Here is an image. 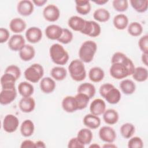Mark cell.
I'll return each instance as SVG.
<instances>
[{
    "mask_svg": "<svg viewBox=\"0 0 148 148\" xmlns=\"http://www.w3.org/2000/svg\"><path fill=\"white\" fill-rule=\"evenodd\" d=\"M99 92L101 96L109 103L116 104L121 99L120 91L111 83L102 84L99 87Z\"/></svg>",
    "mask_w": 148,
    "mask_h": 148,
    "instance_id": "7a4b0ae2",
    "label": "cell"
},
{
    "mask_svg": "<svg viewBox=\"0 0 148 148\" xmlns=\"http://www.w3.org/2000/svg\"><path fill=\"white\" fill-rule=\"evenodd\" d=\"M95 86L90 83H83L80 84L77 88V92L84 94L90 99L95 95Z\"/></svg>",
    "mask_w": 148,
    "mask_h": 148,
    "instance_id": "1f68e13d",
    "label": "cell"
},
{
    "mask_svg": "<svg viewBox=\"0 0 148 148\" xmlns=\"http://www.w3.org/2000/svg\"><path fill=\"white\" fill-rule=\"evenodd\" d=\"M84 146L77 137L71 138L68 143V147L69 148H83Z\"/></svg>",
    "mask_w": 148,
    "mask_h": 148,
    "instance_id": "bcb514c9",
    "label": "cell"
},
{
    "mask_svg": "<svg viewBox=\"0 0 148 148\" xmlns=\"http://www.w3.org/2000/svg\"><path fill=\"white\" fill-rule=\"evenodd\" d=\"M9 48L14 51H20L25 45L24 38L20 34L13 35L8 41Z\"/></svg>",
    "mask_w": 148,
    "mask_h": 148,
    "instance_id": "8fae6325",
    "label": "cell"
},
{
    "mask_svg": "<svg viewBox=\"0 0 148 148\" xmlns=\"http://www.w3.org/2000/svg\"><path fill=\"white\" fill-rule=\"evenodd\" d=\"M49 54L52 61L57 65H64L66 64L69 58L66 50L59 43H54L50 46Z\"/></svg>",
    "mask_w": 148,
    "mask_h": 148,
    "instance_id": "3957f363",
    "label": "cell"
},
{
    "mask_svg": "<svg viewBox=\"0 0 148 148\" xmlns=\"http://www.w3.org/2000/svg\"><path fill=\"white\" fill-rule=\"evenodd\" d=\"M97 50V43L92 40L84 41L80 47L79 57L80 60L85 63H89L92 61Z\"/></svg>",
    "mask_w": 148,
    "mask_h": 148,
    "instance_id": "277c9868",
    "label": "cell"
},
{
    "mask_svg": "<svg viewBox=\"0 0 148 148\" xmlns=\"http://www.w3.org/2000/svg\"><path fill=\"white\" fill-rule=\"evenodd\" d=\"M108 2V0H98V1H94L93 2L95 3L97 5H102L105 4L106 3H107Z\"/></svg>",
    "mask_w": 148,
    "mask_h": 148,
    "instance_id": "db71d44e",
    "label": "cell"
},
{
    "mask_svg": "<svg viewBox=\"0 0 148 148\" xmlns=\"http://www.w3.org/2000/svg\"><path fill=\"white\" fill-rule=\"evenodd\" d=\"M101 140L106 143H113L116 139V133L114 129L109 126H103L99 130Z\"/></svg>",
    "mask_w": 148,
    "mask_h": 148,
    "instance_id": "30bf717a",
    "label": "cell"
},
{
    "mask_svg": "<svg viewBox=\"0 0 148 148\" xmlns=\"http://www.w3.org/2000/svg\"><path fill=\"white\" fill-rule=\"evenodd\" d=\"M86 20L77 16H71L68 21V26L75 31L82 32L84 28Z\"/></svg>",
    "mask_w": 148,
    "mask_h": 148,
    "instance_id": "d6986e66",
    "label": "cell"
},
{
    "mask_svg": "<svg viewBox=\"0 0 148 148\" xmlns=\"http://www.w3.org/2000/svg\"><path fill=\"white\" fill-rule=\"evenodd\" d=\"M43 16L46 20L49 22H54L59 18L60 11L57 6L53 4H50L43 9Z\"/></svg>",
    "mask_w": 148,
    "mask_h": 148,
    "instance_id": "9c48e42d",
    "label": "cell"
},
{
    "mask_svg": "<svg viewBox=\"0 0 148 148\" xmlns=\"http://www.w3.org/2000/svg\"><path fill=\"white\" fill-rule=\"evenodd\" d=\"M25 21L21 18L16 17L11 20L9 23V28L14 33L19 34L24 31L26 28Z\"/></svg>",
    "mask_w": 148,
    "mask_h": 148,
    "instance_id": "7402d4cb",
    "label": "cell"
},
{
    "mask_svg": "<svg viewBox=\"0 0 148 148\" xmlns=\"http://www.w3.org/2000/svg\"><path fill=\"white\" fill-rule=\"evenodd\" d=\"M89 147H92V148H94V147L97 148V147H100V146L98 145L97 144V143H93V144L91 145Z\"/></svg>",
    "mask_w": 148,
    "mask_h": 148,
    "instance_id": "11a10c76",
    "label": "cell"
},
{
    "mask_svg": "<svg viewBox=\"0 0 148 148\" xmlns=\"http://www.w3.org/2000/svg\"><path fill=\"white\" fill-rule=\"evenodd\" d=\"M44 75V69L43 66L37 63L32 64L27 68L24 72L25 78L31 83H37L42 79Z\"/></svg>",
    "mask_w": 148,
    "mask_h": 148,
    "instance_id": "8992f818",
    "label": "cell"
},
{
    "mask_svg": "<svg viewBox=\"0 0 148 148\" xmlns=\"http://www.w3.org/2000/svg\"><path fill=\"white\" fill-rule=\"evenodd\" d=\"M128 18L124 14H119L116 15L113 20L114 27L119 30H123L128 25Z\"/></svg>",
    "mask_w": 148,
    "mask_h": 148,
    "instance_id": "484cf974",
    "label": "cell"
},
{
    "mask_svg": "<svg viewBox=\"0 0 148 148\" xmlns=\"http://www.w3.org/2000/svg\"><path fill=\"white\" fill-rule=\"evenodd\" d=\"M55 81L50 77H45L41 79L40 82V88L45 94H50L53 92L56 88Z\"/></svg>",
    "mask_w": 148,
    "mask_h": 148,
    "instance_id": "ffe728a7",
    "label": "cell"
},
{
    "mask_svg": "<svg viewBox=\"0 0 148 148\" xmlns=\"http://www.w3.org/2000/svg\"><path fill=\"white\" fill-rule=\"evenodd\" d=\"M83 124L90 129H97L101 125V119L98 116L87 114L83 118Z\"/></svg>",
    "mask_w": 148,
    "mask_h": 148,
    "instance_id": "44dd1931",
    "label": "cell"
},
{
    "mask_svg": "<svg viewBox=\"0 0 148 148\" xmlns=\"http://www.w3.org/2000/svg\"><path fill=\"white\" fill-rule=\"evenodd\" d=\"M76 137L83 144L86 145L91 143L93 135L91 131L88 128H82L78 132Z\"/></svg>",
    "mask_w": 148,
    "mask_h": 148,
    "instance_id": "d6a6232c",
    "label": "cell"
},
{
    "mask_svg": "<svg viewBox=\"0 0 148 148\" xmlns=\"http://www.w3.org/2000/svg\"><path fill=\"white\" fill-rule=\"evenodd\" d=\"M106 110V103L105 101L101 98L94 99L90 106V111L91 114L95 116L102 114Z\"/></svg>",
    "mask_w": 148,
    "mask_h": 148,
    "instance_id": "2e32d148",
    "label": "cell"
},
{
    "mask_svg": "<svg viewBox=\"0 0 148 148\" xmlns=\"http://www.w3.org/2000/svg\"><path fill=\"white\" fill-rule=\"evenodd\" d=\"M35 55V50L34 47L30 45H25V46L19 51L20 58L24 61H29L31 60Z\"/></svg>",
    "mask_w": 148,
    "mask_h": 148,
    "instance_id": "603a6c76",
    "label": "cell"
},
{
    "mask_svg": "<svg viewBox=\"0 0 148 148\" xmlns=\"http://www.w3.org/2000/svg\"><path fill=\"white\" fill-rule=\"evenodd\" d=\"M38 147V148H45L46 147V145L45 142H43L42 140H38L37 142H35V148Z\"/></svg>",
    "mask_w": 148,
    "mask_h": 148,
    "instance_id": "816d5d0a",
    "label": "cell"
},
{
    "mask_svg": "<svg viewBox=\"0 0 148 148\" xmlns=\"http://www.w3.org/2000/svg\"><path fill=\"white\" fill-rule=\"evenodd\" d=\"M76 10L82 15H86L88 14L91 9V5L89 1L87 0H76Z\"/></svg>",
    "mask_w": 148,
    "mask_h": 148,
    "instance_id": "f1b7e54d",
    "label": "cell"
},
{
    "mask_svg": "<svg viewBox=\"0 0 148 148\" xmlns=\"http://www.w3.org/2000/svg\"><path fill=\"white\" fill-rule=\"evenodd\" d=\"M103 114V119L105 123L109 125H113L117 123L119 115L118 112L113 109L105 110Z\"/></svg>",
    "mask_w": 148,
    "mask_h": 148,
    "instance_id": "cb8c5ba5",
    "label": "cell"
},
{
    "mask_svg": "<svg viewBox=\"0 0 148 148\" xmlns=\"http://www.w3.org/2000/svg\"><path fill=\"white\" fill-rule=\"evenodd\" d=\"M18 91L23 97H28L33 94L34 88L31 83L27 82H22L18 86Z\"/></svg>",
    "mask_w": 148,
    "mask_h": 148,
    "instance_id": "f546056e",
    "label": "cell"
},
{
    "mask_svg": "<svg viewBox=\"0 0 148 148\" xmlns=\"http://www.w3.org/2000/svg\"><path fill=\"white\" fill-rule=\"evenodd\" d=\"M110 17L109 12L104 8H99L93 13L94 18L97 21L104 23L108 21Z\"/></svg>",
    "mask_w": 148,
    "mask_h": 148,
    "instance_id": "e575fe53",
    "label": "cell"
},
{
    "mask_svg": "<svg viewBox=\"0 0 148 148\" xmlns=\"http://www.w3.org/2000/svg\"><path fill=\"white\" fill-rule=\"evenodd\" d=\"M25 35L28 42L31 43H36L42 39V32L37 27H31L26 31Z\"/></svg>",
    "mask_w": 148,
    "mask_h": 148,
    "instance_id": "4fadbf2b",
    "label": "cell"
},
{
    "mask_svg": "<svg viewBox=\"0 0 148 148\" xmlns=\"http://www.w3.org/2000/svg\"><path fill=\"white\" fill-rule=\"evenodd\" d=\"M112 5L115 10L120 12L126 11L128 8V1L127 0H114Z\"/></svg>",
    "mask_w": 148,
    "mask_h": 148,
    "instance_id": "60d3db41",
    "label": "cell"
},
{
    "mask_svg": "<svg viewBox=\"0 0 148 148\" xmlns=\"http://www.w3.org/2000/svg\"><path fill=\"white\" fill-rule=\"evenodd\" d=\"M50 75L51 77L57 81L64 80L67 75L66 69L62 66H55L51 69Z\"/></svg>",
    "mask_w": 148,
    "mask_h": 148,
    "instance_id": "d590c367",
    "label": "cell"
},
{
    "mask_svg": "<svg viewBox=\"0 0 148 148\" xmlns=\"http://www.w3.org/2000/svg\"><path fill=\"white\" fill-rule=\"evenodd\" d=\"M77 103L78 110H82L85 109L88 103L90 98L84 94L77 92L75 96Z\"/></svg>",
    "mask_w": 148,
    "mask_h": 148,
    "instance_id": "ab89813d",
    "label": "cell"
},
{
    "mask_svg": "<svg viewBox=\"0 0 148 148\" xmlns=\"http://www.w3.org/2000/svg\"><path fill=\"white\" fill-rule=\"evenodd\" d=\"M10 33L9 31L5 28H0V43H3L8 41L10 38Z\"/></svg>",
    "mask_w": 148,
    "mask_h": 148,
    "instance_id": "7dc6e473",
    "label": "cell"
},
{
    "mask_svg": "<svg viewBox=\"0 0 148 148\" xmlns=\"http://www.w3.org/2000/svg\"><path fill=\"white\" fill-rule=\"evenodd\" d=\"M18 106L22 112L30 113L35 109V101L31 97H23L19 101Z\"/></svg>",
    "mask_w": 148,
    "mask_h": 148,
    "instance_id": "ac0fdd59",
    "label": "cell"
},
{
    "mask_svg": "<svg viewBox=\"0 0 148 148\" xmlns=\"http://www.w3.org/2000/svg\"><path fill=\"white\" fill-rule=\"evenodd\" d=\"M138 46L143 53L148 54V35H145L138 40Z\"/></svg>",
    "mask_w": 148,
    "mask_h": 148,
    "instance_id": "f6af8a7d",
    "label": "cell"
},
{
    "mask_svg": "<svg viewBox=\"0 0 148 148\" xmlns=\"http://www.w3.org/2000/svg\"><path fill=\"white\" fill-rule=\"evenodd\" d=\"M63 28L56 24L48 25L45 29V35L46 37L51 40H58L62 35Z\"/></svg>",
    "mask_w": 148,
    "mask_h": 148,
    "instance_id": "e0dca14e",
    "label": "cell"
},
{
    "mask_svg": "<svg viewBox=\"0 0 148 148\" xmlns=\"http://www.w3.org/2000/svg\"><path fill=\"white\" fill-rule=\"evenodd\" d=\"M61 106L64 110L67 113H73L78 110L77 103L75 96L65 97L62 101Z\"/></svg>",
    "mask_w": 148,
    "mask_h": 148,
    "instance_id": "5bb4252c",
    "label": "cell"
},
{
    "mask_svg": "<svg viewBox=\"0 0 148 148\" xmlns=\"http://www.w3.org/2000/svg\"><path fill=\"white\" fill-rule=\"evenodd\" d=\"M105 76L103 70L98 66L91 68L88 72V77L91 81L94 83L100 82Z\"/></svg>",
    "mask_w": 148,
    "mask_h": 148,
    "instance_id": "4316f807",
    "label": "cell"
},
{
    "mask_svg": "<svg viewBox=\"0 0 148 148\" xmlns=\"http://www.w3.org/2000/svg\"><path fill=\"white\" fill-rule=\"evenodd\" d=\"M120 133L122 136L125 139H129L132 137L135 132V126L130 123L123 124L120 128Z\"/></svg>",
    "mask_w": 148,
    "mask_h": 148,
    "instance_id": "8d00e7d4",
    "label": "cell"
},
{
    "mask_svg": "<svg viewBox=\"0 0 148 148\" xmlns=\"http://www.w3.org/2000/svg\"><path fill=\"white\" fill-rule=\"evenodd\" d=\"M47 2V0H33L32 1L33 3L39 7L43 6Z\"/></svg>",
    "mask_w": 148,
    "mask_h": 148,
    "instance_id": "681fc988",
    "label": "cell"
},
{
    "mask_svg": "<svg viewBox=\"0 0 148 148\" xmlns=\"http://www.w3.org/2000/svg\"><path fill=\"white\" fill-rule=\"evenodd\" d=\"M18 125L19 121L18 118L12 114L5 116L2 122L3 129L8 133H12L16 131Z\"/></svg>",
    "mask_w": 148,
    "mask_h": 148,
    "instance_id": "52a82bcc",
    "label": "cell"
},
{
    "mask_svg": "<svg viewBox=\"0 0 148 148\" xmlns=\"http://www.w3.org/2000/svg\"><path fill=\"white\" fill-rule=\"evenodd\" d=\"M111 62L110 75L117 80L132 75L135 68L132 61L121 52L114 53L112 57Z\"/></svg>",
    "mask_w": 148,
    "mask_h": 148,
    "instance_id": "6da1fadb",
    "label": "cell"
},
{
    "mask_svg": "<svg viewBox=\"0 0 148 148\" xmlns=\"http://www.w3.org/2000/svg\"><path fill=\"white\" fill-rule=\"evenodd\" d=\"M5 73H9L13 75L16 79V80L19 79L21 73L20 68L15 65H10L8 66L5 69Z\"/></svg>",
    "mask_w": 148,
    "mask_h": 148,
    "instance_id": "7bdbcfd3",
    "label": "cell"
},
{
    "mask_svg": "<svg viewBox=\"0 0 148 148\" xmlns=\"http://www.w3.org/2000/svg\"><path fill=\"white\" fill-rule=\"evenodd\" d=\"M102 147L104 148H108V147L109 148H115L117 146L112 143H105V145H103Z\"/></svg>",
    "mask_w": 148,
    "mask_h": 148,
    "instance_id": "f5cc1de1",
    "label": "cell"
},
{
    "mask_svg": "<svg viewBox=\"0 0 148 148\" xmlns=\"http://www.w3.org/2000/svg\"><path fill=\"white\" fill-rule=\"evenodd\" d=\"M73 37V34L71 31L67 28H63L62 35L57 40L62 44L66 45L72 40Z\"/></svg>",
    "mask_w": 148,
    "mask_h": 148,
    "instance_id": "b9f144b4",
    "label": "cell"
},
{
    "mask_svg": "<svg viewBox=\"0 0 148 148\" xmlns=\"http://www.w3.org/2000/svg\"><path fill=\"white\" fill-rule=\"evenodd\" d=\"M21 148H35V142L31 140H25L22 142L20 145Z\"/></svg>",
    "mask_w": 148,
    "mask_h": 148,
    "instance_id": "c3c4849f",
    "label": "cell"
},
{
    "mask_svg": "<svg viewBox=\"0 0 148 148\" xmlns=\"http://www.w3.org/2000/svg\"><path fill=\"white\" fill-rule=\"evenodd\" d=\"M120 88L124 94L131 95L135 91L136 85L132 80L130 79H124L120 82Z\"/></svg>",
    "mask_w": 148,
    "mask_h": 148,
    "instance_id": "4dcf8cb0",
    "label": "cell"
},
{
    "mask_svg": "<svg viewBox=\"0 0 148 148\" xmlns=\"http://www.w3.org/2000/svg\"><path fill=\"white\" fill-rule=\"evenodd\" d=\"M34 6L32 1L23 0L18 2L17 5V12L23 16H28L34 12Z\"/></svg>",
    "mask_w": 148,
    "mask_h": 148,
    "instance_id": "7c38bea8",
    "label": "cell"
},
{
    "mask_svg": "<svg viewBox=\"0 0 148 148\" xmlns=\"http://www.w3.org/2000/svg\"><path fill=\"white\" fill-rule=\"evenodd\" d=\"M132 76L134 80L138 82H145L148 77L147 69L143 66L136 67L135 68Z\"/></svg>",
    "mask_w": 148,
    "mask_h": 148,
    "instance_id": "836d02e7",
    "label": "cell"
},
{
    "mask_svg": "<svg viewBox=\"0 0 148 148\" xmlns=\"http://www.w3.org/2000/svg\"><path fill=\"white\" fill-rule=\"evenodd\" d=\"M34 124L31 120H25L21 124L20 132L24 137L31 136L34 132Z\"/></svg>",
    "mask_w": 148,
    "mask_h": 148,
    "instance_id": "83f0119b",
    "label": "cell"
},
{
    "mask_svg": "<svg viewBox=\"0 0 148 148\" xmlns=\"http://www.w3.org/2000/svg\"><path fill=\"white\" fill-rule=\"evenodd\" d=\"M128 147L130 148H142L143 147V140L138 136L130 138L128 142Z\"/></svg>",
    "mask_w": 148,
    "mask_h": 148,
    "instance_id": "ee69618b",
    "label": "cell"
},
{
    "mask_svg": "<svg viewBox=\"0 0 148 148\" xmlns=\"http://www.w3.org/2000/svg\"><path fill=\"white\" fill-rule=\"evenodd\" d=\"M68 71L71 78L76 82H82L86 77V71L83 61L79 59L72 60L69 66Z\"/></svg>",
    "mask_w": 148,
    "mask_h": 148,
    "instance_id": "5b68a950",
    "label": "cell"
},
{
    "mask_svg": "<svg viewBox=\"0 0 148 148\" xmlns=\"http://www.w3.org/2000/svg\"><path fill=\"white\" fill-rule=\"evenodd\" d=\"M16 79L12 75L7 73L1 76V84L2 89H13L15 88V83Z\"/></svg>",
    "mask_w": 148,
    "mask_h": 148,
    "instance_id": "d4e9b609",
    "label": "cell"
},
{
    "mask_svg": "<svg viewBox=\"0 0 148 148\" xmlns=\"http://www.w3.org/2000/svg\"><path fill=\"white\" fill-rule=\"evenodd\" d=\"M130 2L132 8L137 12L143 13L147 10V0H131Z\"/></svg>",
    "mask_w": 148,
    "mask_h": 148,
    "instance_id": "74e56055",
    "label": "cell"
},
{
    "mask_svg": "<svg viewBox=\"0 0 148 148\" xmlns=\"http://www.w3.org/2000/svg\"><path fill=\"white\" fill-rule=\"evenodd\" d=\"M147 56L148 54L147 53H143L142 54V57H141V60L142 62L146 65V66H148V58H147Z\"/></svg>",
    "mask_w": 148,
    "mask_h": 148,
    "instance_id": "f907efd6",
    "label": "cell"
},
{
    "mask_svg": "<svg viewBox=\"0 0 148 148\" xmlns=\"http://www.w3.org/2000/svg\"><path fill=\"white\" fill-rule=\"evenodd\" d=\"M101 32V28L98 23L95 21L86 20L83 29L81 33L90 37H97Z\"/></svg>",
    "mask_w": 148,
    "mask_h": 148,
    "instance_id": "ba28073f",
    "label": "cell"
},
{
    "mask_svg": "<svg viewBox=\"0 0 148 148\" xmlns=\"http://www.w3.org/2000/svg\"><path fill=\"white\" fill-rule=\"evenodd\" d=\"M17 97V91L15 88L4 89L0 93V103L2 105H6L12 102Z\"/></svg>",
    "mask_w": 148,
    "mask_h": 148,
    "instance_id": "9a60e30c",
    "label": "cell"
},
{
    "mask_svg": "<svg viewBox=\"0 0 148 148\" xmlns=\"http://www.w3.org/2000/svg\"><path fill=\"white\" fill-rule=\"evenodd\" d=\"M128 34L132 36H140L143 32V27L138 22H132L127 27Z\"/></svg>",
    "mask_w": 148,
    "mask_h": 148,
    "instance_id": "f35d334b",
    "label": "cell"
}]
</instances>
